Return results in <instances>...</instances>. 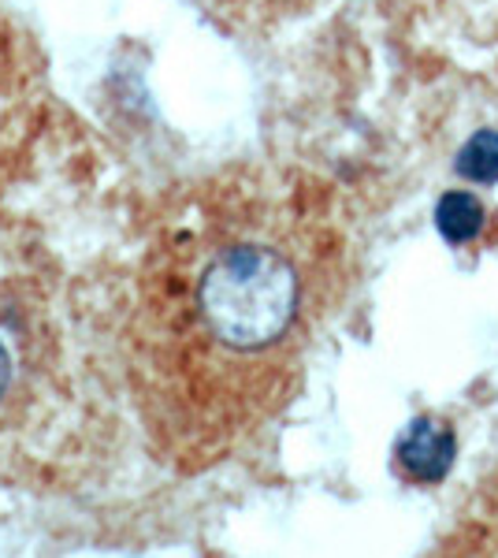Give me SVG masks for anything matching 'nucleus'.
Wrapping results in <instances>:
<instances>
[{"instance_id": "obj_1", "label": "nucleus", "mask_w": 498, "mask_h": 558, "mask_svg": "<svg viewBox=\"0 0 498 558\" xmlns=\"http://www.w3.org/2000/svg\"><path fill=\"white\" fill-rule=\"evenodd\" d=\"M68 339L49 317H34L20 302H0V439L41 436L57 428L60 402L71 407L75 380L68 365Z\"/></svg>"}, {"instance_id": "obj_2", "label": "nucleus", "mask_w": 498, "mask_h": 558, "mask_svg": "<svg viewBox=\"0 0 498 558\" xmlns=\"http://www.w3.org/2000/svg\"><path fill=\"white\" fill-rule=\"evenodd\" d=\"M458 454V439L447 421L439 417H416L398 439V470L413 484H439L450 473Z\"/></svg>"}, {"instance_id": "obj_3", "label": "nucleus", "mask_w": 498, "mask_h": 558, "mask_svg": "<svg viewBox=\"0 0 498 558\" xmlns=\"http://www.w3.org/2000/svg\"><path fill=\"white\" fill-rule=\"evenodd\" d=\"M487 223V209L484 202H479L476 194L469 191H450L439 197L436 205V228L439 235L447 242H454V246H465V242H473L479 231H484Z\"/></svg>"}, {"instance_id": "obj_4", "label": "nucleus", "mask_w": 498, "mask_h": 558, "mask_svg": "<svg viewBox=\"0 0 498 558\" xmlns=\"http://www.w3.org/2000/svg\"><path fill=\"white\" fill-rule=\"evenodd\" d=\"M454 172L461 179H469V183H484V186L498 183V131L491 128L476 131L473 138L458 149Z\"/></svg>"}]
</instances>
